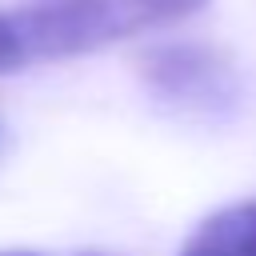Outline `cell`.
<instances>
[{"label":"cell","mask_w":256,"mask_h":256,"mask_svg":"<svg viewBox=\"0 0 256 256\" xmlns=\"http://www.w3.org/2000/svg\"><path fill=\"white\" fill-rule=\"evenodd\" d=\"M0 256H32V252H0Z\"/></svg>","instance_id":"277c9868"},{"label":"cell","mask_w":256,"mask_h":256,"mask_svg":"<svg viewBox=\"0 0 256 256\" xmlns=\"http://www.w3.org/2000/svg\"><path fill=\"white\" fill-rule=\"evenodd\" d=\"M148 80L172 96V100H192V104H220L228 88V72L212 52L200 48H164L148 56Z\"/></svg>","instance_id":"7a4b0ae2"},{"label":"cell","mask_w":256,"mask_h":256,"mask_svg":"<svg viewBox=\"0 0 256 256\" xmlns=\"http://www.w3.org/2000/svg\"><path fill=\"white\" fill-rule=\"evenodd\" d=\"M180 256H256V200L212 212L184 240Z\"/></svg>","instance_id":"3957f363"},{"label":"cell","mask_w":256,"mask_h":256,"mask_svg":"<svg viewBox=\"0 0 256 256\" xmlns=\"http://www.w3.org/2000/svg\"><path fill=\"white\" fill-rule=\"evenodd\" d=\"M208 0H20L0 8V76L100 52L172 24Z\"/></svg>","instance_id":"6da1fadb"}]
</instances>
